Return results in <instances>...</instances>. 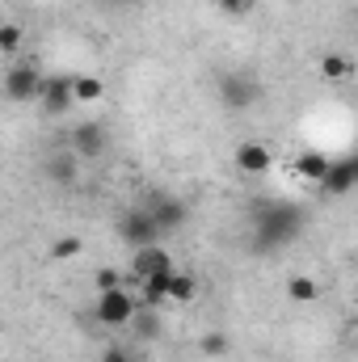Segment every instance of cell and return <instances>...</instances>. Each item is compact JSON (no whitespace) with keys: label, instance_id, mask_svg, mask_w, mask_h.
<instances>
[{"label":"cell","instance_id":"cell-1","mask_svg":"<svg viewBox=\"0 0 358 362\" xmlns=\"http://www.w3.org/2000/svg\"><path fill=\"white\" fill-rule=\"evenodd\" d=\"M139 308H144L139 291H131V286H118V291H97L93 316H97L105 329H131V320L139 316Z\"/></svg>","mask_w":358,"mask_h":362},{"label":"cell","instance_id":"cell-2","mask_svg":"<svg viewBox=\"0 0 358 362\" xmlns=\"http://www.w3.org/2000/svg\"><path fill=\"white\" fill-rule=\"evenodd\" d=\"M173 257H169V249H156V245H148V249H131V266H127V286L131 291H139V282H148V278H165V274H173Z\"/></svg>","mask_w":358,"mask_h":362},{"label":"cell","instance_id":"cell-3","mask_svg":"<svg viewBox=\"0 0 358 362\" xmlns=\"http://www.w3.org/2000/svg\"><path fill=\"white\" fill-rule=\"evenodd\" d=\"M42 89H47V76H42L38 64H17V68L4 72V93H8V101H17V105H25V101L38 105Z\"/></svg>","mask_w":358,"mask_h":362},{"label":"cell","instance_id":"cell-4","mask_svg":"<svg viewBox=\"0 0 358 362\" xmlns=\"http://www.w3.org/2000/svg\"><path fill=\"white\" fill-rule=\"evenodd\" d=\"M118 236H122L127 249H148V245H156L161 223H156L152 211H127V215L118 219Z\"/></svg>","mask_w":358,"mask_h":362},{"label":"cell","instance_id":"cell-5","mask_svg":"<svg viewBox=\"0 0 358 362\" xmlns=\"http://www.w3.org/2000/svg\"><path fill=\"white\" fill-rule=\"evenodd\" d=\"M270 165H274L270 144H262V139H245V144H236V169H241L245 177H266Z\"/></svg>","mask_w":358,"mask_h":362},{"label":"cell","instance_id":"cell-6","mask_svg":"<svg viewBox=\"0 0 358 362\" xmlns=\"http://www.w3.org/2000/svg\"><path fill=\"white\" fill-rule=\"evenodd\" d=\"M38 105H42V114H51V118L68 114V110L76 105L72 76H47V89H42V97H38Z\"/></svg>","mask_w":358,"mask_h":362},{"label":"cell","instance_id":"cell-7","mask_svg":"<svg viewBox=\"0 0 358 362\" xmlns=\"http://www.w3.org/2000/svg\"><path fill=\"white\" fill-rule=\"evenodd\" d=\"M321 189H329V194H350V189H358V156L333 160V169H329V177L321 181Z\"/></svg>","mask_w":358,"mask_h":362},{"label":"cell","instance_id":"cell-8","mask_svg":"<svg viewBox=\"0 0 358 362\" xmlns=\"http://www.w3.org/2000/svg\"><path fill=\"white\" fill-rule=\"evenodd\" d=\"M219 97L228 101V105H236V110H245V105H253L262 89H258V81H249V76H228L224 85H219Z\"/></svg>","mask_w":358,"mask_h":362},{"label":"cell","instance_id":"cell-9","mask_svg":"<svg viewBox=\"0 0 358 362\" xmlns=\"http://www.w3.org/2000/svg\"><path fill=\"white\" fill-rule=\"evenodd\" d=\"M258 232L270 236V245H278V240H287V236L295 232V215L282 211V206H278V211H266V215L258 219Z\"/></svg>","mask_w":358,"mask_h":362},{"label":"cell","instance_id":"cell-10","mask_svg":"<svg viewBox=\"0 0 358 362\" xmlns=\"http://www.w3.org/2000/svg\"><path fill=\"white\" fill-rule=\"evenodd\" d=\"M101 148H105L101 122H81V127L72 131V152H76V156H97Z\"/></svg>","mask_w":358,"mask_h":362},{"label":"cell","instance_id":"cell-11","mask_svg":"<svg viewBox=\"0 0 358 362\" xmlns=\"http://www.w3.org/2000/svg\"><path fill=\"white\" fill-rule=\"evenodd\" d=\"M329 169H333V160L321 156V152H299V156H295V173L304 181H316V185H321V181L329 177Z\"/></svg>","mask_w":358,"mask_h":362},{"label":"cell","instance_id":"cell-12","mask_svg":"<svg viewBox=\"0 0 358 362\" xmlns=\"http://www.w3.org/2000/svg\"><path fill=\"white\" fill-rule=\"evenodd\" d=\"M152 215H156L161 232H173V228L185 223V202H178V198H161V202L152 206Z\"/></svg>","mask_w":358,"mask_h":362},{"label":"cell","instance_id":"cell-13","mask_svg":"<svg viewBox=\"0 0 358 362\" xmlns=\"http://www.w3.org/2000/svg\"><path fill=\"white\" fill-rule=\"evenodd\" d=\"M47 173H51V181H59V185H72V181H76V173H81L76 152H59V156H51Z\"/></svg>","mask_w":358,"mask_h":362},{"label":"cell","instance_id":"cell-14","mask_svg":"<svg viewBox=\"0 0 358 362\" xmlns=\"http://www.w3.org/2000/svg\"><path fill=\"white\" fill-rule=\"evenodd\" d=\"M72 93H76V105H97L105 97V81L101 76H72Z\"/></svg>","mask_w":358,"mask_h":362},{"label":"cell","instance_id":"cell-15","mask_svg":"<svg viewBox=\"0 0 358 362\" xmlns=\"http://www.w3.org/2000/svg\"><path fill=\"white\" fill-rule=\"evenodd\" d=\"M198 295V278L185 270H173L169 274V303H190Z\"/></svg>","mask_w":358,"mask_h":362},{"label":"cell","instance_id":"cell-16","mask_svg":"<svg viewBox=\"0 0 358 362\" xmlns=\"http://www.w3.org/2000/svg\"><path fill=\"white\" fill-rule=\"evenodd\" d=\"M131 329H135L139 341H152L161 333V308H139V316L131 320Z\"/></svg>","mask_w":358,"mask_h":362},{"label":"cell","instance_id":"cell-17","mask_svg":"<svg viewBox=\"0 0 358 362\" xmlns=\"http://www.w3.org/2000/svg\"><path fill=\"white\" fill-rule=\"evenodd\" d=\"M287 295H291L295 303H312V299L321 295V282H316V278H308V274H295V278L287 282Z\"/></svg>","mask_w":358,"mask_h":362},{"label":"cell","instance_id":"cell-18","mask_svg":"<svg viewBox=\"0 0 358 362\" xmlns=\"http://www.w3.org/2000/svg\"><path fill=\"white\" fill-rule=\"evenodd\" d=\"M21 38H25V34H21L17 21H4V25H0V51H4V55H17V51H21Z\"/></svg>","mask_w":358,"mask_h":362},{"label":"cell","instance_id":"cell-19","mask_svg":"<svg viewBox=\"0 0 358 362\" xmlns=\"http://www.w3.org/2000/svg\"><path fill=\"white\" fill-rule=\"evenodd\" d=\"M321 76H325V81H346V76H350V59L325 55V59H321Z\"/></svg>","mask_w":358,"mask_h":362},{"label":"cell","instance_id":"cell-20","mask_svg":"<svg viewBox=\"0 0 358 362\" xmlns=\"http://www.w3.org/2000/svg\"><path fill=\"white\" fill-rule=\"evenodd\" d=\"M198 350H202L207 358H224V354H228V333H202V337H198Z\"/></svg>","mask_w":358,"mask_h":362},{"label":"cell","instance_id":"cell-21","mask_svg":"<svg viewBox=\"0 0 358 362\" xmlns=\"http://www.w3.org/2000/svg\"><path fill=\"white\" fill-rule=\"evenodd\" d=\"M81 249H85L81 236H59V240L51 245V257H55V262H68V257H76Z\"/></svg>","mask_w":358,"mask_h":362},{"label":"cell","instance_id":"cell-22","mask_svg":"<svg viewBox=\"0 0 358 362\" xmlns=\"http://www.w3.org/2000/svg\"><path fill=\"white\" fill-rule=\"evenodd\" d=\"M118 286H127V270H114V266L97 270V291H118Z\"/></svg>","mask_w":358,"mask_h":362},{"label":"cell","instance_id":"cell-23","mask_svg":"<svg viewBox=\"0 0 358 362\" xmlns=\"http://www.w3.org/2000/svg\"><path fill=\"white\" fill-rule=\"evenodd\" d=\"M211 4H215L219 13H232V17H241V13L249 8V0H211Z\"/></svg>","mask_w":358,"mask_h":362},{"label":"cell","instance_id":"cell-24","mask_svg":"<svg viewBox=\"0 0 358 362\" xmlns=\"http://www.w3.org/2000/svg\"><path fill=\"white\" fill-rule=\"evenodd\" d=\"M101 362H135V358H131V354H127L122 346H110V350L101 354Z\"/></svg>","mask_w":358,"mask_h":362}]
</instances>
